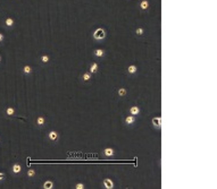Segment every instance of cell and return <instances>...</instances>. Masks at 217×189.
<instances>
[{
  "mask_svg": "<svg viewBox=\"0 0 217 189\" xmlns=\"http://www.w3.org/2000/svg\"><path fill=\"white\" fill-rule=\"evenodd\" d=\"M92 36L93 39L97 40V41H101V40H103L106 37V31L103 28H101V27H99L93 32Z\"/></svg>",
  "mask_w": 217,
  "mask_h": 189,
  "instance_id": "obj_1",
  "label": "cell"
},
{
  "mask_svg": "<svg viewBox=\"0 0 217 189\" xmlns=\"http://www.w3.org/2000/svg\"><path fill=\"white\" fill-rule=\"evenodd\" d=\"M102 155L105 157H107V159L115 156V150H114L113 147H105V148L102 150Z\"/></svg>",
  "mask_w": 217,
  "mask_h": 189,
  "instance_id": "obj_2",
  "label": "cell"
},
{
  "mask_svg": "<svg viewBox=\"0 0 217 189\" xmlns=\"http://www.w3.org/2000/svg\"><path fill=\"white\" fill-rule=\"evenodd\" d=\"M47 138H48L50 142H58V139H59V134H58V131H56V130H50L49 133H48Z\"/></svg>",
  "mask_w": 217,
  "mask_h": 189,
  "instance_id": "obj_3",
  "label": "cell"
},
{
  "mask_svg": "<svg viewBox=\"0 0 217 189\" xmlns=\"http://www.w3.org/2000/svg\"><path fill=\"white\" fill-rule=\"evenodd\" d=\"M151 124H152V127L154 128H156V129H160L161 128V117L160 116L154 117L151 119Z\"/></svg>",
  "mask_w": 217,
  "mask_h": 189,
  "instance_id": "obj_4",
  "label": "cell"
},
{
  "mask_svg": "<svg viewBox=\"0 0 217 189\" xmlns=\"http://www.w3.org/2000/svg\"><path fill=\"white\" fill-rule=\"evenodd\" d=\"M102 185L106 189H113L114 188V181L110 178H105L102 180Z\"/></svg>",
  "mask_w": 217,
  "mask_h": 189,
  "instance_id": "obj_5",
  "label": "cell"
},
{
  "mask_svg": "<svg viewBox=\"0 0 217 189\" xmlns=\"http://www.w3.org/2000/svg\"><path fill=\"white\" fill-rule=\"evenodd\" d=\"M136 121V117L135 116H132V114H128V116H126L124 119V122L125 125H127V126H131V125H133Z\"/></svg>",
  "mask_w": 217,
  "mask_h": 189,
  "instance_id": "obj_6",
  "label": "cell"
},
{
  "mask_svg": "<svg viewBox=\"0 0 217 189\" xmlns=\"http://www.w3.org/2000/svg\"><path fill=\"white\" fill-rule=\"evenodd\" d=\"M35 124H36V126H38V127H43V126H44V125L47 124L46 117H44L43 114H41V116H39V117L36 118Z\"/></svg>",
  "mask_w": 217,
  "mask_h": 189,
  "instance_id": "obj_7",
  "label": "cell"
},
{
  "mask_svg": "<svg viewBox=\"0 0 217 189\" xmlns=\"http://www.w3.org/2000/svg\"><path fill=\"white\" fill-rule=\"evenodd\" d=\"M128 112H130V114H132V116H139L140 114V112H141V109L139 108L138 105H132L131 108L128 109Z\"/></svg>",
  "mask_w": 217,
  "mask_h": 189,
  "instance_id": "obj_8",
  "label": "cell"
},
{
  "mask_svg": "<svg viewBox=\"0 0 217 189\" xmlns=\"http://www.w3.org/2000/svg\"><path fill=\"white\" fill-rule=\"evenodd\" d=\"M82 81L83 83H89V81H92V74L90 72H83V75H82Z\"/></svg>",
  "mask_w": 217,
  "mask_h": 189,
  "instance_id": "obj_9",
  "label": "cell"
},
{
  "mask_svg": "<svg viewBox=\"0 0 217 189\" xmlns=\"http://www.w3.org/2000/svg\"><path fill=\"white\" fill-rule=\"evenodd\" d=\"M139 7H140V9H141L142 11H145V10H148L149 7H150V5H149V1H148V0H141V2H140Z\"/></svg>",
  "mask_w": 217,
  "mask_h": 189,
  "instance_id": "obj_10",
  "label": "cell"
},
{
  "mask_svg": "<svg viewBox=\"0 0 217 189\" xmlns=\"http://www.w3.org/2000/svg\"><path fill=\"white\" fill-rule=\"evenodd\" d=\"M89 72H91V74H97V72H99V65L97 63V62H92L91 65H90V68H89Z\"/></svg>",
  "mask_w": 217,
  "mask_h": 189,
  "instance_id": "obj_11",
  "label": "cell"
},
{
  "mask_svg": "<svg viewBox=\"0 0 217 189\" xmlns=\"http://www.w3.org/2000/svg\"><path fill=\"white\" fill-rule=\"evenodd\" d=\"M11 171H13L14 174H18L22 171V166H21L20 163H14L13 166H11Z\"/></svg>",
  "mask_w": 217,
  "mask_h": 189,
  "instance_id": "obj_12",
  "label": "cell"
},
{
  "mask_svg": "<svg viewBox=\"0 0 217 189\" xmlns=\"http://www.w3.org/2000/svg\"><path fill=\"white\" fill-rule=\"evenodd\" d=\"M138 72V67L135 65H130L127 67V74L128 75H135Z\"/></svg>",
  "mask_w": 217,
  "mask_h": 189,
  "instance_id": "obj_13",
  "label": "cell"
},
{
  "mask_svg": "<svg viewBox=\"0 0 217 189\" xmlns=\"http://www.w3.org/2000/svg\"><path fill=\"white\" fill-rule=\"evenodd\" d=\"M105 50L102 49H95L93 50V55H94L95 58H102L103 55H105Z\"/></svg>",
  "mask_w": 217,
  "mask_h": 189,
  "instance_id": "obj_14",
  "label": "cell"
},
{
  "mask_svg": "<svg viewBox=\"0 0 217 189\" xmlns=\"http://www.w3.org/2000/svg\"><path fill=\"white\" fill-rule=\"evenodd\" d=\"M117 94H118L121 98H124V96H126V94H127V90L125 87H119V90L117 91Z\"/></svg>",
  "mask_w": 217,
  "mask_h": 189,
  "instance_id": "obj_15",
  "label": "cell"
},
{
  "mask_svg": "<svg viewBox=\"0 0 217 189\" xmlns=\"http://www.w3.org/2000/svg\"><path fill=\"white\" fill-rule=\"evenodd\" d=\"M43 188L44 189H52L53 188V182L51 181V180H47V181H44V183H43Z\"/></svg>",
  "mask_w": 217,
  "mask_h": 189,
  "instance_id": "obj_16",
  "label": "cell"
},
{
  "mask_svg": "<svg viewBox=\"0 0 217 189\" xmlns=\"http://www.w3.org/2000/svg\"><path fill=\"white\" fill-rule=\"evenodd\" d=\"M23 72L25 74V75H30V74H32V67L29 65H25L23 67Z\"/></svg>",
  "mask_w": 217,
  "mask_h": 189,
  "instance_id": "obj_17",
  "label": "cell"
},
{
  "mask_svg": "<svg viewBox=\"0 0 217 189\" xmlns=\"http://www.w3.org/2000/svg\"><path fill=\"white\" fill-rule=\"evenodd\" d=\"M40 60H41L42 63H48L49 60H50V57L48 54H42L41 57H40Z\"/></svg>",
  "mask_w": 217,
  "mask_h": 189,
  "instance_id": "obj_18",
  "label": "cell"
},
{
  "mask_svg": "<svg viewBox=\"0 0 217 189\" xmlns=\"http://www.w3.org/2000/svg\"><path fill=\"white\" fill-rule=\"evenodd\" d=\"M5 24H6L7 27L14 26V19H13V18H10V17H8V18H6V19H5Z\"/></svg>",
  "mask_w": 217,
  "mask_h": 189,
  "instance_id": "obj_19",
  "label": "cell"
},
{
  "mask_svg": "<svg viewBox=\"0 0 217 189\" xmlns=\"http://www.w3.org/2000/svg\"><path fill=\"white\" fill-rule=\"evenodd\" d=\"M6 114L7 116H14L15 114V109L13 107H9V108L6 109Z\"/></svg>",
  "mask_w": 217,
  "mask_h": 189,
  "instance_id": "obj_20",
  "label": "cell"
},
{
  "mask_svg": "<svg viewBox=\"0 0 217 189\" xmlns=\"http://www.w3.org/2000/svg\"><path fill=\"white\" fill-rule=\"evenodd\" d=\"M35 173L36 172H35V170L34 169H31L30 168V169L27 170V177H29V178H33V177L35 176Z\"/></svg>",
  "mask_w": 217,
  "mask_h": 189,
  "instance_id": "obj_21",
  "label": "cell"
},
{
  "mask_svg": "<svg viewBox=\"0 0 217 189\" xmlns=\"http://www.w3.org/2000/svg\"><path fill=\"white\" fill-rule=\"evenodd\" d=\"M135 33H136V35H139V36L143 35V33H145V28H142V27H138V28L135 29Z\"/></svg>",
  "mask_w": 217,
  "mask_h": 189,
  "instance_id": "obj_22",
  "label": "cell"
},
{
  "mask_svg": "<svg viewBox=\"0 0 217 189\" xmlns=\"http://www.w3.org/2000/svg\"><path fill=\"white\" fill-rule=\"evenodd\" d=\"M85 186H84V183L83 182H77L75 185V189H84Z\"/></svg>",
  "mask_w": 217,
  "mask_h": 189,
  "instance_id": "obj_23",
  "label": "cell"
},
{
  "mask_svg": "<svg viewBox=\"0 0 217 189\" xmlns=\"http://www.w3.org/2000/svg\"><path fill=\"white\" fill-rule=\"evenodd\" d=\"M5 178H6V174H5V173H2V172H0V181H1V180H3Z\"/></svg>",
  "mask_w": 217,
  "mask_h": 189,
  "instance_id": "obj_24",
  "label": "cell"
},
{
  "mask_svg": "<svg viewBox=\"0 0 217 189\" xmlns=\"http://www.w3.org/2000/svg\"><path fill=\"white\" fill-rule=\"evenodd\" d=\"M3 39H5V37H3V35H2V34H1V33H0V42H2V41H3Z\"/></svg>",
  "mask_w": 217,
  "mask_h": 189,
  "instance_id": "obj_25",
  "label": "cell"
},
{
  "mask_svg": "<svg viewBox=\"0 0 217 189\" xmlns=\"http://www.w3.org/2000/svg\"><path fill=\"white\" fill-rule=\"evenodd\" d=\"M0 61H1V55H0Z\"/></svg>",
  "mask_w": 217,
  "mask_h": 189,
  "instance_id": "obj_26",
  "label": "cell"
},
{
  "mask_svg": "<svg viewBox=\"0 0 217 189\" xmlns=\"http://www.w3.org/2000/svg\"><path fill=\"white\" fill-rule=\"evenodd\" d=\"M0 142H1V139H0Z\"/></svg>",
  "mask_w": 217,
  "mask_h": 189,
  "instance_id": "obj_27",
  "label": "cell"
}]
</instances>
